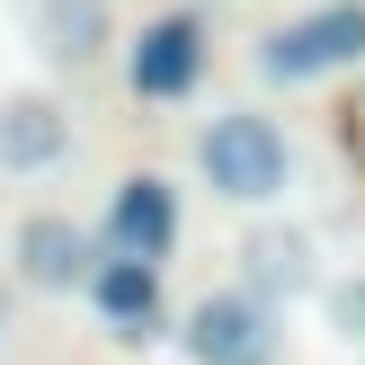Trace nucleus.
Returning <instances> with one entry per match:
<instances>
[{
    "label": "nucleus",
    "instance_id": "obj_1",
    "mask_svg": "<svg viewBox=\"0 0 365 365\" xmlns=\"http://www.w3.org/2000/svg\"><path fill=\"white\" fill-rule=\"evenodd\" d=\"M196 170H205V187L223 196V205H277V196L294 187V143H285V125L259 116V107H223V116L205 125V143H196Z\"/></svg>",
    "mask_w": 365,
    "mask_h": 365
},
{
    "label": "nucleus",
    "instance_id": "obj_2",
    "mask_svg": "<svg viewBox=\"0 0 365 365\" xmlns=\"http://www.w3.org/2000/svg\"><path fill=\"white\" fill-rule=\"evenodd\" d=\"M178 348H187V365H277L285 356V312L259 303L250 285H214V294L187 303Z\"/></svg>",
    "mask_w": 365,
    "mask_h": 365
},
{
    "label": "nucleus",
    "instance_id": "obj_3",
    "mask_svg": "<svg viewBox=\"0 0 365 365\" xmlns=\"http://www.w3.org/2000/svg\"><path fill=\"white\" fill-rule=\"evenodd\" d=\"M365 63V0H321V9H303V18H285L277 36L259 45V71L267 81H330V71H348Z\"/></svg>",
    "mask_w": 365,
    "mask_h": 365
},
{
    "label": "nucleus",
    "instance_id": "obj_4",
    "mask_svg": "<svg viewBox=\"0 0 365 365\" xmlns=\"http://www.w3.org/2000/svg\"><path fill=\"white\" fill-rule=\"evenodd\" d=\"M107 259H143V267H160L178 250V187L160 170H134L116 196H107Z\"/></svg>",
    "mask_w": 365,
    "mask_h": 365
},
{
    "label": "nucleus",
    "instance_id": "obj_5",
    "mask_svg": "<svg viewBox=\"0 0 365 365\" xmlns=\"http://www.w3.org/2000/svg\"><path fill=\"white\" fill-rule=\"evenodd\" d=\"M9 259H18V277H27L36 294H81L89 267H98V232L71 223V214H27V223L9 232Z\"/></svg>",
    "mask_w": 365,
    "mask_h": 365
},
{
    "label": "nucleus",
    "instance_id": "obj_6",
    "mask_svg": "<svg viewBox=\"0 0 365 365\" xmlns=\"http://www.w3.org/2000/svg\"><path fill=\"white\" fill-rule=\"evenodd\" d=\"M125 81H134V98H187L205 81V18H187V9L152 18L134 63H125Z\"/></svg>",
    "mask_w": 365,
    "mask_h": 365
},
{
    "label": "nucleus",
    "instance_id": "obj_7",
    "mask_svg": "<svg viewBox=\"0 0 365 365\" xmlns=\"http://www.w3.org/2000/svg\"><path fill=\"white\" fill-rule=\"evenodd\" d=\"M241 285L259 303H303V294H321V250H312V232H294V223H259L241 241Z\"/></svg>",
    "mask_w": 365,
    "mask_h": 365
},
{
    "label": "nucleus",
    "instance_id": "obj_8",
    "mask_svg": "<svg viewBox=\"0 0 365 365\" xmlns=\"http://www.w3.org/2000/svg\"><path fill=\"white\" fill-rule=\"evenodd\" d=\"M18 9V27H27V45L45 53L53 71H89L107 53V0H9Z\"/></svg>",
    "mask_w": 365,
    "mask_h": 365
},
{
    "label": "nucleus",
    "instance_id": "obj_9",
    "mask_svg": "<svg viewBox=\"0 0 365 365\" xmlns=\"http://www.w3.org/2000/svg\"><path fill=\"white\" fill-rule=\"evenodd\" d=\"M71 152V107L45 98V89H9L0 98V170L9 178H36Z\"/></svg>",
    "mask_w": 365,
    "mask_h": 365
},
{
    "label": "nucleus",
    "instance_id": "obj_10",
    "mask_svg": "<svg viewBox=\"0 0 365 365\" xmlns=\"http://www.w3.org/2000/svg\"><path fill=\"white\" fill-rule=\"evenodd\" d=\"M81 294L98 303V321H107L116 339H143V330H152V312H160V267H143V259H107V250H98V267H89Z\"/></svg>",
    "mask_w": 365,
    "mask_h": 365
},
{
    "label": "nucleus",
    "instance_id": "obj_11",
    "mask_svg": "<svg viewBox=\"0 0 365 365\" xmlns=\"http://www.w3.org/2000/svg\"><path fill=\"white\" fill-rule=\"evenodd\" d=\"M321 321H330L348 348H365V277H330L321 285Z\"/></svg>",
    "mask_w": 365,
    "mask_h": 365
},
{
    "label": "nucleus",
    "instance_id": "obj_12",
    "mask_svg": "<svg viewBox=\"0 0 365 365\" xmlns=\"http://www.w3.org/2000/svg\"><path fill=\"white\" fill-rule=\"evenodd\" d=\"M0 330H9V303H0Z\"/></svg>",
    "mask_w": 365,
    "mask_h": 365
}]
</instances>
